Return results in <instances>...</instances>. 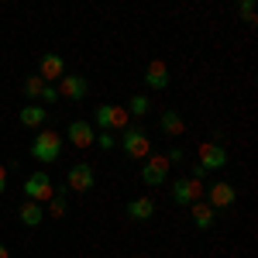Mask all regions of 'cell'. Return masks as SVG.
I'll return each instance as SVG.
<instances>
[{
    "mask_svg": "<svg viewBox=\"0 0 258 258\" xmlns=\"http://www.w3.org/2000/svg\"><path fill=\"white\" fill-rule=\"evenodd\" d=\"M18 217H21L24 227H38L41 220H45V207H41V203H31V200H24V203L18 207Z\"/></svg>",
    "mask_w": 258,
    "mask_h": 258,
    "instance_id": "cell-16",
    "label": "cell"
},
{
    "mask_svg": "<svg viewBox=\"0 0 258 258\" xmlns=\"http://www.w3.org/2000/svg\"><path fill=\"white\" fill-rule=\"evenodd\" d=\"M120 148H124L131 159H148V155H152V138H148V131H145V127L127 124V127H124V135H120Z\"/></svg>",
    "mask_w": 258,
    "mask_h": 258,
    "instance_id": "cell-2",
    "label": "cell"
},
{
    "mask_svg": "<svg viewBox=\"0 0 258 258\" xmlns=\"http://www.w3.org/2000/svg\"><path fill=\"white\" fill-rule=\"evenodd\" d=\"M241 21L255 24V4H251V0H244V4H241Z\"/></svg>",
    "mask_w": 258,
    "mask_h": 258,
    "instance_id": "cell-23",
    "label": "cell"
},
{
    "mask_svg": "<svg viewBox=\"0 0 258 258\" xmlns=\"http://www.w3.org/2000/svg\"><path fill=\"white\" fill-rule=\"evenodd\" d=\"M41 100H45V103H55V100H59V90H55V86H45Z\"/></svg>",
    "mask_w": 258,
    "mask_h": 258,
    "instance_id": "cell-24",
    "label": "cell"
},
{
    "mask_svg": "<svg viewBox=\"0 0 258 258\" xmlns=\"http://www.w3.org/2000/svg\"><path fill=\"white\" fill-rule=\"evenodd\" d=\"M4 189H7V169L0 165V193H4Z\"/></svg>",
    "mask_w": 258,
    "mask_h": 258,
    "instance_id": "cell-26",
    "label": "cell"
},
{
    "mask_svg": "<svg viewBox=\"0 0 258 258\" xmlns=\"http://www.w3.org/2000/svg\"><path fill=\"white\" fill-rule=\"evenodd\" d=\"M66 207H69V189L62 186V189H55V197L48 200V217H62Z\"/></svg>",
    "mask_w": 258,
    "mask_h": 258,
    "instance_id": "cell-19",
    "label": "cell"
},
{
    "mask_svg": "<svg viewBox=\"0 0 258 258\" xmlns=\"http://www.w3.org/2000/svg\"><path fill=\"white\" fill-rule=\"evenodd\" d=\"M45 86H48V83L41 80V76H28V80H24V93H28L31 100H41V93H45Z\"/></svg>",
    "mask_w": 258,
    "mask_h": 258,
    "instance_id": "cell-20",
    "label": "cell"
},
{
    "mask_svg": "<svg viewBox=\"0 0 258 258\" xmlns=\"http://www.w3.org/2000/svg\"><path fill=\"white\" fill-rule=\"evenodd\" d=\"M93 186H97L93 165H73V169H69V176H66V189H69V193H90Z\"/></svg>",
    "mask_w": 258,
    "mask_h": 258,
    "instance_id": "cell-7",
    "label": "cell"
},
{
    "mask_svg": "<svg viewBox=\"0 0 258 258\" xmlns=\"http://www.w3.org/2000/svg\"><path fill=\"white\" fill-rule=\"evenodd\" d=\"M203 193H207V203H210L214 210H217V207H231V203L238 200L234 186H231V182H224V179H220V182H214L210 189H203Z\"/></svg>",
    "mask_w": 258,
    "mask_h": 258,
    "instance_id": "cell-10",
    "label": "cell"
},
{
    "mask_svg": "<svg viewBox=\"0 0 258 258\" xmlns=\"http://www.w3.org/2000/svg\"><path fill=\"white\" fill-rule=\"evenodd\" d=\"M145 83H148L152 90H165V86H169V66L162 59L148 62V66H145Z\"/></svg>",
    "mask_w": 258,
    "mask_h": 258,
    "instance_id": "cell-13",
    "label": "cell"
},
{
    "mask_svg": "<svg viewBox=\"0 0 258 258\" xmlns=\"http://www.w3.org/2000/svg\"><path fill=\"white\" fill-rule=\"evenodd\" d=\"M24 197L31 200V203H48V200L55 197V186H52V179L45 176V172H31V176L24 179Z\"/></svg>",
    "mask_w": 258,
    "mask_h": 258,
    "instance_id": "cell-4",
    "label": "cell"
},
{
    "mask_svg": "<svg viewBox=\"0 0 258 258\" xmlns=\"http://www.w3.org/2000/svg\"><path fill=\"white\" fill-rule=\"evenodd\" d=\"M148 110H152L148 97H131V103H127V114H135V117H145Z\"/></svg>",
    "mask_w": 258,
    "mask_h": 258,
    "instance_id": "cell-21",
    "label": "cell"
},
{
    "mask_svg": "<svg viewBox=\"0 0 258 258\" xmlns=\"http://www.w3.org/2000/svg\"><path fill=\"white\" fill-rule=\"evenodd\" d=\"M165 159H169V165H182V148H172Z\"/></svg>",
    "mask_w": 258,
    "mask_h": 258,
    "instance_id": "cell-25",
    "label": "cell"
},
{
    "mask_svg": "<svg viewBox=\"0 0 258 258\" xmlns=\"http://www.w3.org/2000/svg\"><path fill=\"white\" fill-rule=\"evenodd\" d=\"M189 210H193V224H197L200 231L214 227V220H217V210H214V207H210L207 200H197V203H193Z\"/></svg>",
    "mask_w": 258,
    "mask_h": 258,
    "instance_id": "cell-15",
    "label": "cell"
},
{
    "mask_svg": "<svg viewBox=\"0 0 258 258\" xmlns=\"http://www.w3.org/2000/svg\"><path fill=\"white\" fill-rule=\"evenodd\" d=\"M197 200H203V182H200V179L182 176V179L172 182V203H176V207H193Z\"/></svg>",
    "mask_w": 258,
    "mask_h": 258,
    "instance_id": "cell-5",
    "label": "cell"
},
{
    "mask_svg": "<svg viewBox=\"0 0 258 258\" xmlns=\"http://www.w3.org/2000/svg\"><path fill=\"white\" fill-rule=\"evenodd\" d=\"M127 107H117V103H100L97 110H93V120L100 124V131H114V127H127Z\"/></svg>",
    "mask_w": 258,
    "mask_h": 258,
    "instance_id": "cell-3",
    "label": "cell"
},
{
    "mask_svg": "<svg viewBox=\"0 0 258 258\" xmlns=\"http://www.w3.org/2000/svg\"><path fill=\"white\" fill-rule=\"evenodd\" d=\"M38 76L48 83V86H52V83H59L62 76H66V62H62V55H41Z\"/></svg>",
    "mask_w": 258,
    "mask_h": 258,
    "instance_id": "cell-11",
    "label": "cell"
},
{
    "mask_svg": "<svg viewBox=\"0 0 258 258\" xmlns=\"http://www.w3.org/2000/svg\"><path fill=\"white\" fill-rule=\"evenodd\" d=\"M93 145H100V148H114V145H117V138H114L110 131H100L97 138H93Z\"/></svg>",
    "mask_w": 258,
    "mask_h": 258,
    "instance_id": "cell-22",
    "label": "cell"
},
{
    "mask_svg": "<svg viewBox=\"0 0 258 258\" xmlns=\"http://www.w3.org/2000/svg\"><path fill=\"white\" fill-rule=\"evenodd\" d=\"M100 258H103V255H100Z\"/></svg>",
    "mask_w": 258,
    "mask_h": 258,
    "instance_id": "cell-28",
    "label": "cell"
},
{
    "mask_svg": "<svg viewBox=\"0 0 258 258\" xmlns=\"http://www.w3.org/2000/svg\"><path fill=\"white\" fill-rule=\"evenodd\" d=\"M59 155H62V135L52 131V127H45L38 138L31 141V159L41 162V165H48V162H55Z\"/></svg>",
    "mask_w": 258,
    "mask_h": 258,
    "instance_id": "cell-1",
    "label": "cell"
},
{
    "mask_svg": "<svg viewBox=\"0 0 258 258\" xmlns=\"http://www.w3.org/2000/svg\"><path fill=\"white\" fill-rule=\"evenodd\" d=\"M127 217L131 220H152L155 217V200L152 197H135L127 203Z\"/></svg>",
    "mask_w": 258,
    "mask_h": 258,
    "instance_id": "cell-14",
    "label": "cell"
},
{
    "mask_svg": "<svg viewBox=\"0 0 258 258\" xmlns=\"http://www.w3.org/2000/svg\"><path fill=\"white\" fill-rule=\"evenodd\" d=\"M169 169H172V165H169V159H165V155H152V159L141 165V182L159 189L162 182L169 179Z\"/></svg>",
    "mask_w": 258,
    "mask_h": 258,
    "instance_id": "cell-6",
    "label": "cell"
},
{
    "mask_svg": "<svg viewBox=\"0 0 258 258\" xmlns=\"http://www.w3.org/2000/svg\"><path fill=\"white\" fill-rule=\"evenodd\" d=\"M45 114H48V110H45L41 103H28V107L18 114V120L24 124V127H41V124H45Z\"/></svg>",
    "mask_w": 258,
    "mask_h": 258,
    "instance_id": "cell-17",
    "label": "cell"
},
{
    "mask_svg": "<svg viewBox=\"0 0 258 258\" xmlns=\"http://www.w3.org/2000/svg\"><path fill=\"white\" fill-rule=\"evenodd\" d=\"M55 90H59V97H66V100H83L90 93V83L83 80V76H76V73H66Z\"/></svg>",
    "mask_w": 258,
    "mask_h": 258,
    "instance_id": "cell-9",
    "label": "cell"
},
{
    "mask_svg": "<svg viewBox=\"0 0 258 258\" xmlns=\"http://www.w3.org/2000/svg\"><path fill=\"white\" fill-rule=\"evenodd\" d=\"M162 131H165L169 138H182V131H186V120L179 117L176 110H165V114H162Z\"/></svg>",
    "mask_w": 258,
    "mask_h": 258,
    "instance_id": "cell-18",
    "label": "cell"
},
{
    "mask_svg": "<svg viewBox=\"0 0 258 258\" xmlns=\"http://www.w3.org/2000/svg\"><path fill=\"white\" fill-rule=\"evenodd\" d=\"M0 258H11V251H7V248H4V244H0Z\"/></svg>",
    "mask_w": 258,
    "mask_h": 258,
    "instance_id": "cell-27",
    "label": "cell"
},
{
    "mask_svg": "<svg viewBox=\"0 0 258 258\" xmlns=\"http://www.w3.org/2000/svg\"><path fill=\"white\" fill-rule=\"evenodd\" d=\"M93 138H97L93 124H86V120H69V141H73L76 148H90Z\"/></svg>",
    "mask_w": 258,
    "mask_h": 258,
    "instance_id": "cell-12",
    "label": "cell"
},
{
    "mask_svg": "<svg viewBox=\"0 0 258 258\" xmlns=\"http://www.w3.org/2000/svg\"><path fill=\"white\" fill-rule=\"evenodd\" d=\"M227 165V148L220 141H203L200 145V169L210 172V169H224Z\"/></svg>",
    "mask_w": 258,
    "mask_h": 258,
    "instance_id": "cell-8",
    "label": "cell"
}]
</instances>
